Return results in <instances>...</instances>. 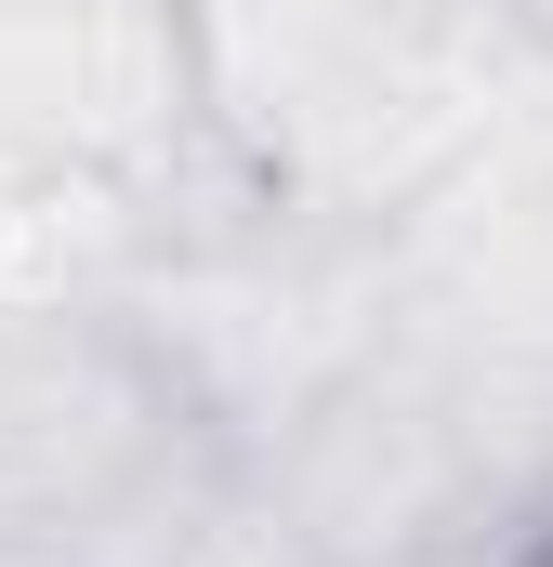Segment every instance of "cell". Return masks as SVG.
Returning <instances> with one entry per match:
<instances>
[{"label": "cell", "instance_id": "6da1fadb", "mask_svg": "<svg viewBox=\"0 0 553 567\" xmlns=\"http://www.w3.org/2000/svg\"><path fill=\"white\" fill-rule=\"evenodd\" d=\"M238 502V435L119 317L0 343V567H171Z\"/></svg>", "mask_w": 553, "mask_h": 567}]
</instances>
